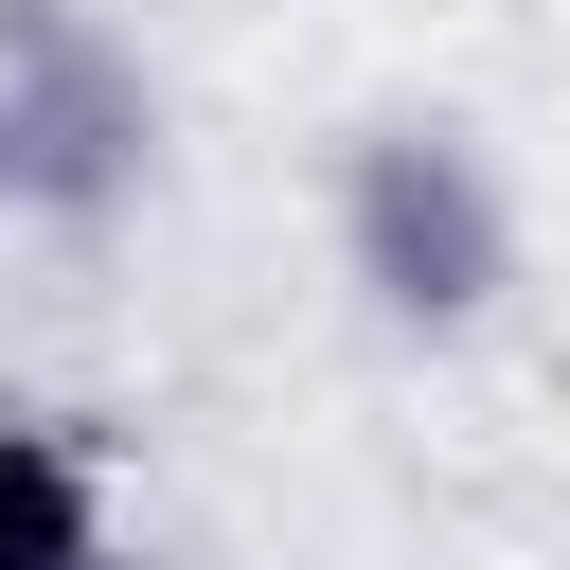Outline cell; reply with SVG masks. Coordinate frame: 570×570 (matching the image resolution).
Masks as SVG:
<instances>
[{
	"label": "cell",
	"instance_id": "obj_3",
	"mask_svg": "<svg viewBox=\"0 0 570 570\" xmlns=\"http://www.w3.org/2000/svg\"><path fill=\"white\" fill-rule=\"evenodd\" d=\"M107 552V481L53 410H0V570H89Z\"/></svg>",
	"mask_w": 570,
	"mask_h": 570
},
{
	"label": "cell",
	"instance_id": "obj_4",
	"mask_svg": "<svg viewBox=\"0 0 570 570\" xmlns=\"http://www.w3.org/2000/svg\"><path fill=\"white\" fill-rule=\"evenodd\" d=\"M89 570H160V552H89Z\"/></svg>",
	"mask_w": 570,
	"mask_h": 570
},
{
	"label": "cell",
	"instance_id": "obj_1",
	"mask_svg": "<svg viewBox=\"0 0 570 570\" xmlns=\"http://www.w3.org/2000/svg\"><path fill=\"white\" fill-rule=\"evenodd\" d=\"M338 267L392 303V321H481L517 285V196L463 125H356L338 160Z\"/></svg>",
	"mask_w": 570,
	"mask_h": 570
},
{
	"label": "cell",
	"instance_id": "obj_2",
	"mask_svg": "<svg viewBox=\"0 0 570 570\" xmlns=\"http://www.w3.org/2000/svg\"><path fill=\"white\" fill-rule=\"evenodd\" d=\"M160 107L71 0H0V214H107L142 196Z\"/></svg>",
	"mask_w": 570,
	"mask_h": 570
}]
</instances>
